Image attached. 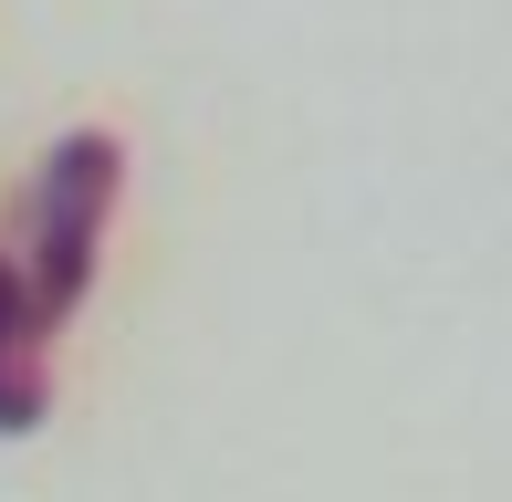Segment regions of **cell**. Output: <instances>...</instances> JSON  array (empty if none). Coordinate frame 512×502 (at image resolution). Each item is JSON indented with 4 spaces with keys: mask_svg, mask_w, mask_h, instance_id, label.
Segmentation results:
<instances>
[{
    "mask_svg": "<svg viewBox=\"0 0 512 502\" xmlns=\"http://www.w3.org/2000/svg\"><path fill=\"white\" fill-rule=\"evenodd\" d=\"M42 408H53V335L21 293V262L0 251V440L42 429Z\"/></svg>",
    "mask_w": 512,
    "mask_h": 502,
    "instance_id": "obj_2",
    "label": "cell"
},
{
    "mask_svg": "<svg viewBox=\"0 0 512 502\" xmlns=\"http://www.w3.org/2000/svg\"><path fill=\"white\" fill-rule=\"evenodd\" d=\"M126 199V147L105 126H74L53 136V157L32 168V199H21V293H32L42 335L74 325V304L95 293V262H105V220Z\"/></svg>",
    "mask_w": 512,
    "mask_h": 502,
    "instance_id": "obj_1",
    "label": "cell"
}]
</instances>
